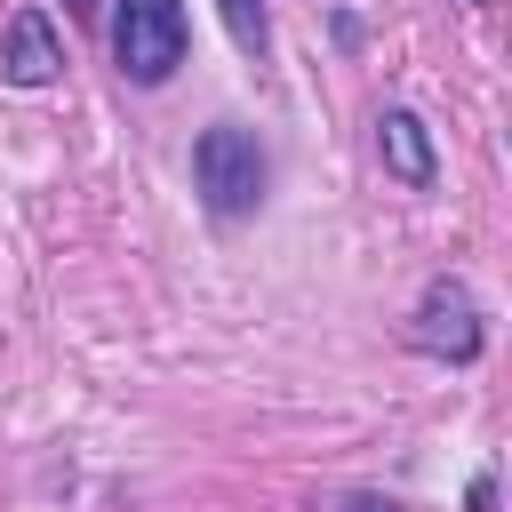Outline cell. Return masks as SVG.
<instances>
[{
	"label": "cell",
	"instance_id": "6da1fadb",
	"mask_svg": "<svg viewBox=\"0 0 512 512\" xmlns=\"http://www.w3.org/2000/svg\"><path fill=\"white\" fill-rule=\"evenodd\" d=\"M184 40H192L184 0H120V8H112V56H120V72L144 80V88H160V80L184 64Z\"/></svg>",
	"mask_w": 512,
	"mask_h": 512
},
{
	"label": "cell",
	"instance_id": "7a4b0ae2",
	"mask_svg": "<svg viewBox=\"0 0 512 512\" xmlns=\"http://www.w3.org/2000/svg\"><path fill=\"white\" fill-rule=\"evenodd\" d=\"M192 176H200V192H208L216 216H248L256 192H264V152H256L248 128H208L192 144Z\"/></svg>",
	"mask_w": 512,
	"mask_h": 512
},
{
	"label": "cell",
	"instance_id": "3957f363",
	"mask_svg": "<svg viewBox=\"0 0 512 512\" xmlns=\"http://www.w3.org/2000/svg\"><path fill=\"white\" fill-rule=\"evenodd\" d=\"M0 72H8L16 88H48V80L64 72V40H56V24H48L40 8H16V16H8V48H0Z\"/></svg>",
	"mask_w": 512,
	"mask_h": 512
},
{
	"label": "cell",
	"instance_id": "277c9868",
	"mask_svg": "<svg viewBox=\"0 0 512 512\" xmlns=\"http://www.w3.org/2000/svg\"><path fill=\"white\" fill-rule=\"evenodd\" d=\"M424 352H448V360H472L480 352V320H472V296L464 288H432L424 296Z\"/></svg>",
	"mask_w": 512,
	"mask_h": 512
},
{
	"label": "cell",
	"instance_id": "5b68a950",
	"mask_svg": "<svg viewBox=\"0 0 512 512\" xmlns=\"http://www.w3.org/2000/svg\"><path fill=\"white\" fill-rule=\"evenodd\" d=\"M376 144H384V160H392L400 184H432V144H424V120L416 112H384L376 120Z\"/></svg>",
	"mask_w": 512,
	"mask_h": 512
},
{
	"label": "cell",
	"instance_id": "8992f818",
	"mask_svg": "<svg viewBox=\"0 0 512 512\" xmlns=\"http://www.w3.org/2000/svg\"><path fill=\"white\" fill-rule=\"evenodd\" d=\"M216 8H224V32H232L248 56H264V40H272V32H264V0H216Z\"/></svg>",
	"mask_w": 512,
	"mask_h": 512
},
{
	"label": "cell",
	"instance_id": "52a82bcc",
	"mask_svg": "<svg viewBox=\"0 0 512 512\" xmlns=\"http://www.w3.org/2000/svg\"><path fill=\"white\" fill-rule=\"evenodd\" d=\"M64 8H96V0H64Z\"/></svg>",
	"mask_w": 512,
	"mask_h": 512
}]
</instances>
